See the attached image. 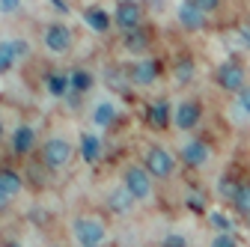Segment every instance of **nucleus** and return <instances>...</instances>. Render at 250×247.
<instances>
[{"label": "nucleus", "mask_w": 250, "mask_h": 247, "mask_svg": "<svg viewBox=\"0 0 250 247\" xmlns=\"http://www.w3.org/2000/svg\"><path fill=\"white\" fill-rule=\"evenodd\" d=\"M33 146H36V131L30 125H18L15 134H12V152L15 155H30Z\"/></svg>", "instance_id": "obj_12"}, {"label": "nucleus", "mask_w": 250, "mask_h": 247, "mask_svg": "<svg viewBox=\"0 0 250 247\" xmlns=\"http://www.w3.org/2000/svg\"><path fill=\"white\" fill-rule=\"evenodd\" d=\"M238 104H241L244 113H250V86H244V89L238 92Z\"/></svg>", "instance_id": "obj_34"}, {"label": "nucleus", "mask_w": 250, "mask_h": 247, "mask_svg": "<svg viewBox=\"0 0 250 247\" xmlns=\"http://www.w3.org/2000/svg\"><path fill=\"white\" fill-rule=\"evenodd\" d=\"M33 224H45V211H42V208L33 211Z\"/></svg>", "instance_id": "obj_38"}, {"label": "nucleus", "mask_w": 250, "mask_h": 247, "mask_svg": "<svg viewBox=\"0 0 250 247\" xmlns=\"http://www.w3.org/2000/svg\"><path fill=\"white\" fill-rule=\"evenodd\" d=\"M161 247H188V238L179 235V232H170V235L161 241Z\"/></svg>", "instance_id": "obj_31"}, {"label": "nucleus", "mask_w": 250, "mask_h": 247, "mask_svg": "<svg viewBox=\"0 0 250 247\" xmlns=\"http://www.w3.org/2000/svg\"><path fill=\"white\" fill-rule=\"evenodd\" d=\"M179 24L185 30H203L206 27V12L194 6V0H185L179 6Z\"/></svg>", "instance_id": "obj_11"}, {"label": "nucleus", "mask_w": 250, "mask_h": 247, "mask_svg": "<svg viewBox=\"0 0 250 247\" xmlns=\"http://www.w3.org/2000/svg\"><path fill=\"white\" fill-rule=\"evenodd\" d=\"M146 170L149 176L155 179H170L176 173V158H173V152L164 149V146H149L146 149Z\"/></svg>", "instance_id": "obj_1"}, {"label": "nucleus", "mask_w": 250, "mask_h": 247, "mask_svg": "<svg viewBox=\"0 0 250 247\" xmlns=\"http://www.w3.org/2000/svg\"><path fill=\"white\" fill-rule=\"evenodd\" d=\"M15 60H18L15 45H12V42H0V75L9 72V69L15 66Z\"/></svg>", "instance_id": "obj_23"}, {"label": "nucleus", "mask_w": 250, "mask_h": 247, "mask_svg": "<svg viewBox=\"0 0 250 247\" xmlns=\"http://www.w3.org/2000/svg\"><path fill=\"white\" fill-rule=\"evenodd\" d=\"M214 81H217V86L221 89H227V92H241L244 89V69L238 66V63H221L217 66V72H214Z\"/></svg>", "instance_id": "obj_6"}, {"label": "nucleus", "mask_w": 250, "mask_h": 247, "mask_svg": "<svg viewBox=\"0 0 250 247\" xmlns=\"http://www.w3.org/2000/svg\"><path fill=\"white\" fill-rule=\"evenodd\" d=\"M232 203H235V208H238L241 214H250V185H247V182L238 185V194H235Z\"/></svg>", "instance_id": "obj_26"}, {"label": "nucleus", "mask_w": 250, "mask_h": 247, "mask_svg": "<svg viewBox=\"0 0 250 247\" xmlns=\"http://www.w3.org/2000/svg\"><path fill=\"white\" fill-rule=\"evenodd\" d=\"M173 122H176L179 131H191L200 122V104L197 102H182L176 107V113H173Z\"/></svg>", "instance_id": "obj_9"}, {"label": "nucleus", "mask_w": 250, "mask_h": 247, "mask_svg": "<svg viewBox=\"0 0 250 247\" xmlns=\"http://www.w3.org/2000/svg\"><path fill=\"white\" fill-rule=\"evenodd\" d=\"M21 9V0H0V15H12Z\"/></svg>", "instance_id": "obj_32"}, {"label": "nucleus", "mask_w": 250, "mask_h": 247, "mask_svg": "<svg viewBox=\"0 0 250 247\" xmlns=\"http://www.w3.org/2000/svg\"><path fill=\"white\" fill-rule=\"evenodd\" d=\"M83 24L92 30V33H107L110 24H113V18H110V12L102 9V6H86V9H83Z\"/></svg>", "instance_id": "obj_10"}, {"label": "nucleus", "mask_w": 250, "mask_h": 247, "mask_svg": "<svg viewBox=\"0 0 250 247\" xmlns=\"http://www.w3.org/2000/svg\"><path fill=\"white\" fill-rule=\"evenodd\" d=\"M238 33L244 36V42H247V48H250V21H244V24H238Z\"/></svg>", "instance_id": "obj_37"}, {"label": "nucleus", "mask_w": 250, "mask_h": 247, "mask_svg": "<svg viewBox=\"0 0 250 247\" xmlns=\"http://www.w3.org/2000/svg\"><path fill=\"white\" fill-rule=\"evenodd\" d=\"M6 206H9V197H3V194H0V214L6 211Z\"/></svg>", "instance_id": "obj_39"}, {"label": "nucleus", "mask_w": 250, "mask_h": 247, "mask_svg": "<svg viewBox=\"0 0 250 247\" xmlns=\"http://www.w3.org/2000/svg\"><path fill=\"white\" fill-rule=\"evenodd\" d=\"M122 45H125L128 54H143L149 48V33H146L143 27H137V30H131V33L122 36Z\"/></svg>", "instance_id": "obj_16"}, {"label": "nucleus", "mask_w": 250, "mask_h": 247, "mask_svg": "<svg viewBox=\"0 0 250 247\" xmlns=\"http://www.w3.org/2000/svg\"><path fill=\"white\" fill-rule=\"evenodd\" d=\"M72 232H75V241L81 247H99L104 241V224H99L96 218H78L72 224Z\"/></svg>", "instance_id": "obj_2"}, {"label": "nucleus", "mask_w": 250, "mask_h": 247, "mask_svg": "<svg viewBox=\"0 0 250 247\" xmlns=\"http://www.w3.org/2000/svg\"><path fill=\"white\" fill-rule=\"evenodd\" d=\"M208 224H211L217 232H229V229H232V224H229V218H227L224 211H211V214H208Z\"/></svg>", "instance_id": "obj_27"}, {"label": "nucleus", "mask_w": 250, "mask_h": 247, "mask_svg": "<svg viewBox=\"0 0 250 247\" xmlns=\"http://www.w3.org/2000/svg\"><path fill=\"white\" fill-rule=\"evenodd\" d=\"M185 206L191 208V211H197V214H203V211H206V200H203V194H200V191H191V194H188Z\"/></svg>", "instance_id": "obj_29"}, {"label": "nucleus", "mask_w": 250, "mask_h": 247, "mask_svg": "<svg viewBox=\"0 0 250 247\" xmlns=\"http://www.w3.org/2000/svg\"><path fill=\"white\" fill-rule=\"evenodd\" d=\"M176 81L179 83H188L194 78V57H182V60H176Z\"/></svg>", "instance_id": "obj_24"}, {"label": "nucleus", "mask_w": 250, "mask_h": 247, "mask_svg": "<svg viewBox=\"0 0 250 247\" xmlns=\"http://www.w3.org/2000/svg\"><path fill=\"white\" fill-rule=\"evenodd\" d=\"M21 185H24V179L15 173V170H9V167H0V194L3 197H15L18 191H21Z\"/></svg>", "instance_id": "obj_15"}, {"label": "nucleus", "mask_w": 250, "mask_h": 247, "mask_svg": "<svg viewBox=\"0 0 250 247\" xmlns=\"http://www.w3.org/2000/svg\"><path fill=\"white\" fill-rule=\"evenodd\" d=\"M45 86H48L51 96H66V92L72 89V86H69V75H57V72L45 78Z\"/></svg>", "instance_id": "obj_22"}, {"label": "nucleus", "mask_w": 250, "mask_h": 247, "mask_svg": "<svg viewBox=\"0 0 250 247\" xmlns=\"http://www.w3.org/2000/svg\"><path fill=\"white\" fill-rule=\"evenodd\" d=\"M92 81H96V78H92L86 69H72V72H69V86H72V92H86V89L92 86Z\"/></svg>", "instance_id": "obj_21"}, {"label": "nucleus", "mask_w": 250, "mask_h": 247, "mask_svg": "<svg viewBox=\"0 0 250 247\" xmlns=\"http://www.w3.org/2000/svg\"><path fill=\"white\" fill-rule=\"evenodd\" d=\"M128 78H131V83L134 86H149V83H155V78H158V63L155 60H137V63L128 69Z\"/></svg>", "instance_id": "obj_8"}, {"label": "nucleus", "mask_w": 250, "mask_h": 247, "mask_svg": "<svg viewBox=\"0 0 250 247\" xmlns=\"http://www.w3.org/2000/svg\"><path fill=\"white\" fill-rule=\"evenodd\" d=\"M104 83H107L113 92H122V96H128V92H131V78H128V72L107 69V72H104Z\"/></svg>", "instance_id": "obj_17"}, {"label": "nucleus", "mask_w": 250, "mask_h": 247, "mask_svg": "<svg viewBox=\"0 0 250 247\" xmlns=\"http://www.w3.org/2000/svg\"><path fill=\"white\" fill-rule=\"evenodd\" d=\"M81 155H83L86 164H96L102 158V143H99L96 134H83L81 137Z\"/></svg>", "instance_id": "obj_19"}, {"label": "nucleus", "mask_w": 250, "mask_h": 247, "mask_svg": "<svg viewBox=\"0 0 250 247\" xmlns=\"http://www.w3.org/2000/svg\"><path fill=\"white\" fill-rule=\"evenodd\" d=\"M146 119H149V125H152L155 131H164V128L170 125V102H167V99L155 102V104L146 110Z\"/></svg>", "instance_id": "obj_14"}, {"label": "nucleus", "mask_w": 250, "mask_h": 247, "mask_svg": "<svg viewBox=\"0 0 250 247\" xmlns=\"http://www.w3.org/2000/svg\"><path fill=\"white\" fill-rule=\"evenodd\" d=\"M182 161L191 164V167L206 164V161H208V146H206L203 140H188V143L182 146Z\"/></svg>", "instance_id": "obj_13"}, {"label": "nucleus", "mask_w": 250, "mask_h": 247, "mask_svg": "<svg viewBox=\"0 0 250 247\" xmlns=\"http://www.w3.org/2000/svg\"><path fill=\"white\" fill-rule=\"evenodd\" d=\"M42 42H45V48L51 51V54H66L69 48H72V30L66 27V24H48L45 27V36H42Z\"/></svg>", "instance_id": "obj_7"}, {"label": "nucleus", "mask_w": 250, "mask_h": 247, "mask_svg": "<svg viewBox=\"0 0 250 247\" xmlns=\"http://www.w3.org/2000/svg\"><path fill=\"white\" fill-rule=\"evenodd\" d=\"M0 247H21V244H18V241H3Z\"/></svg>", "instance_id": "obj_40"}, {"label": "nucleus", "mask_w": 250, "mask_h": 247, "mask_svg": "<svg viewBox=\"0 0 250 247\" xmlns=\"http://www.w3.org/2000/svg\"><path fill=\"white\" fill-rule=\"evenodd\" d=\"M137 200L128 194V188H116L113 194H107V206H110V211H116V214H122V211H131V206H134Z\"/></svg>", "instance_id": "obj_18"}, {"label": "nucleus", "mask_w": 250, "mask_h": 247, "mask_svg": "<svg viewBox=\"0 0 250 247\" xmlns=\"http://www.w3.org/2000/svg\"><path fill=\"white\" fill-rule=\"evenodd\" d=\"M72 158V143L62 140V137H48L42 146V161L45 167H62Z\"/></svg>", "instance_id": "obj_4"}, {"label": "nucleus", "mask_w": 250, "mask_h": 247, "mask_svg": "<svg viewBox=\"0 0 250 247\" xmlns=\"http://www.w3.org/2000/svg\"><path fill=\"white\" fill-rule=\"evenodd\" d=\"M92 119H96V125H102V128L113 125L116 122V104L113 102H99L96 110H92Z\"/></svg>", "instance_id": "obj_20"}, {"label": "nucleus", "mask_w": 250, "mask_h": 247, "mask_svg": "<svg viewBox=\"0 0 250 247\" xmlns=\"http://www.w3.org/2000/svg\"><path fill=\"white\" fill-rule=\"evenodd\" d=\"M12 45H15V54H18V57H27V54H30V45H27L24 39H12Z\"/></svg>", "instance_id": "obj_36"}, {"label": "nucleus", "mask_w": 250, "mask_h": 247, "mask_svg": "<svg viewBox=\"0 0 250 247\" xmlns=\"http://www.w3.org/2000/svg\"><path fill=\"white\" fill-rule=\"evenodd\" d=\"M194 6L203 9V12H214L217 6H221V0H194Z\"/></svg>", "instance_id": "obj_33"}, {"label": "nucleus", "mask_w": 250, "mask_h": 247, "mask_svg": "<svg viewBox=\"0 0 250 247\" xmlns=\"http://www.w3.org/2000/svg\"><path fill=\"white\" fill-rule=\"evenodd\" d=\"M224 45H227L229 51H241V48H247V42H244V36L238 33V27L232 30V33H227V36H224Z\"/></svg>", "instance_id": "obj_28"}, {"label": "nucleus", "mask_w": 250, "mask_h": 247, "mask_svg": "<svg viewBox=\"0 0 250 247\" xmlns=\"http://www.w3.org/2000/svg\"><path fill=\"white\" fill-rule=\"evenodd\" d=\"M211 247H238V241H235L232 232H217V235L211 238Z\"/></svg>", "instance_id": "obj_30"}, {"label": "nucleus", "mask_w": 250, "mask_h": 247, "mask_svg": "<svg viewBox=\"0 0 250 247\" xmlns=\"http://www.w3.org/2000/svg\"><path fill=\"white\" fill-rule=\"evenodd\" d=\"M119 3H122V0H119Z\"/></svg>", "instance_id": "obj_42"}, {"label": "nucleus", "mask_w": 250, "mask_h": 247, "mask_svg": "<svg viewBox=\"0 0 250 247\" xmlns=\"http://www.w3.org/2000/svg\"><path fill=\"white\" fill-rule=\"evenodd\" d=\"M125 188L134 200H146L152 194V176L146 167H128L125 170Z\"/></svg>", "instance_id": "obj_5"}, {"label": "nucleus", "mask_w": 250, "mask_h": 247, "mask_svg": "<svg viewBox=\"0 0 250 247\" xmlns=\"http://www.w3.org/2000/svg\"><path fill=\"white\" fill-rule=\"evenodd\" d=\"M238 185H241V182H235L232 176H221V182H217V194H221V197H227V200H235V194H238Z\"/></svg>", "instance_id": "obj_25"}, {"label": "nucleus", "mask_w": 250, "mask_h": 247, "mask_svg": "<svg viewBox=\"0 0 250 247\" xmlns=\"http://www.w3.org/2000/svg\"><path fill=\"white\" fill-rule=\"evenodd\" d=\"M0 137H3V119H0Z\"/></svg>", "instance_id": "obj_41"}, {"label": "nucleus", "mask_w": 250, "mask_h": 247, "mask_svg": "<svg viewBox=\"0 0 250 247\" xmlns=\"http://www.w3.org/2000/svg\"><path fill=\"white\" fill-rule=\"evenodd\" d=\"M48 3H51V6H54V9H57L60 15H69V12H72V6H69V0H48Z\"/></svg>", "instance_id": "obj_35"}, {"label": "nucleus", "mask_w": 250, "mask_h": 247, "mask_svg": "<svg viewBox=\"0 0 250 247\" xmlns=\"http://www.w3.org/2000/svg\"><path fill=\"white\" fill-rule=\"evenodd\" d=\"M140 18H143V9L137 0H122V3H116V12H113V21L116 27L122 30V33H131V30L140 27Z\"/></svg>", "instance_id": "obj_3"}]
</instances>
